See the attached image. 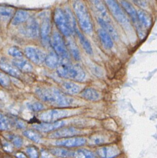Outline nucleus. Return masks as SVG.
Wrapping results in <instances>:
<instances>
[{
	"instance_id": "nucleus-10",
	"label": "nucleus",
	"mask_w": 157,
	"mask_h": 158,
	"mask_svg": "<svg viewBox=\"0 0 157 158\" xmlns=\"http://www.w3.org/2000/svg\"><path fill=\"white\" fill-rule=\"evenodd\" d=\"M51 31V23L49 17L45 16L43 18L41 27L40 28V34L42 43L48 46L50 43V35Z\"/></svg>"
},
{
	"instance_id": "nucleus-39",
	"label": "nucleus",
	"mask_w": 157,
	"mask_h": 158,
	"mask_svg": "<svg viewBox=\"0 0 157 158\" xmlns=\"http://www.w3.org/2000/svg\"><path fill=\"white\" fill-rule=\"evenodd\" d=\"M11 140L16 148H20L23 144V139L19 136H12L11 137Z\"/></svg>"
},
{
	"instance_id": "nucleus-35",
	"label": "nucleus",
	"mask_w": 157,
	"mask_h": 158,
	"mask_svg": "<svg viewBox=\"0 0 157 158\" xmlns=\"http://www.w3.org/2000/svg\"><path fill=\"white\" fill-rule=\"evenodd\" d=\"M27 106L29 110L34 112H38L44 109V106L43 104L37 101L27 103Z\"/></svg>"
},
{
	"instance_id": "nucleus-18",
	"label": "nucleus",
	"mask_w": 157,
	"mask_h": 158,
	"mask_svg": "<svg viewBox=\"0 0 157 158\" xmlns=\"http://www.w3.org/2000/svg\"><path fill=\"white\" fill-rule=\"evenodd\" d=\"M90 2L92 4L93 9L98 14L100 17L104 19V20L109 22V16L107 13V10L106 9V7L103 2L100 1H90Z\"/></svg>"
},
{
	"instance_id": "nucleus-5",
	"label": "nucleus",
	"mask_w": 157,
	"mask_h": 158,
	"mask_svg": "<svg viewBox=\"0 0 157 158\" xmlns=\"http://www.w3.org/2000/svg\"><path fill=\"white\" fill-rule=\"evenodd\" d=\"M77 110L69 109H50L41 112L38 115L40 120L43 122H54L58 120L68 117L77 114Z\"/></svg>"
},
{
	"instance_id": "nucleus-31",
	"label": "nucleus",
	"mask_w": 157,
	"mask_h": 158,
	"mask_svg": "<svg viewBox=\"0 0 157 158\" xmlns=\"http://www.w3.org/2000/svg\"><path fill=\"white\" fill-rule=\"evenodd\" d=\"M12 125L11 120L6 115L0 112V130H8L11 128Z\"/></svg>"
},
{
	"instance_id": "nucleus-9",
	"label": "nucleus",
	"mask_w": 157,
	"mask_h": 158,
	"mask_svg": "<svg viewBox=\"0 0 157 158\" xmlns=\"http://www.w3.org/2000/svg\"><path fill=\"white\" fill-rule=\"evenodd\" d=\"M27 57L35 64H41L45 61L46 54L40 49L34 46H27L24 49Z\"/></svg>"
},
{
	"instance_id": "nucleus-16",
	"label": "nucleus",
	"mask_w": 157,
	"mask_h": 158,
	"mask_svg": "<svg viewBox=\"0 0 157 158\" xmlns=\"http://www.w3.org/2000/svg\"><path fill=\"white\" fill-rule=\"evenodd\" d=\"M98 22L99 25L101 27V29H103L108 34H109L112 39L115 40H117L119 39V36L117 31L116 30L114 27L109 23V22L104 20L100 17H98Z\"/></svg>"
},
{
	"instance_id": "nucleus-20",
	"label": "nucleus",
	"mask_w": 157,
	"mask_h": 158,
	"mask_svg": "<svg viewBox=\"0 0 157 158\" xmlns=\"http://www.w3.org/2000/svg\"><path fill=\"white\" fill-rule=\"evenodd\" d=\"M44 62L48 67L51 69H57L61 64V59L54 51H51L48 54L46 55Z\"/></svg>"
},
{
	"instance_id": "nucleus-23",
	"label": "nucleus",
	"mask_w": 157,
	"mask_h": 158,
	"mask_svg": "<svg viewBox=\"0 0 157 158\" xmlns=\"http://www.w3.org/2000/svg\"><path fill=\"white\" fill-rule=\"evenodd\" d=\"M80 96L83 99L91 101H97L100 98V94L99 92L92 88H88L83 89L81 92Z\"/></svg>"
},
{
	"instance_id": "nucleus-25",
	"label": "nucleus",
	"mask_w": 157,
	"mask_h": 158,
	"mask_svg": "<svg viewBox=\"0 0 157 158\" xmlns=\"http://www.w3.org/2000/svg\"><path fill=\"white\" fill-rule=\"evenodd\" d=\"M29 19V14L24 10H18L14 14L12 20L14 25H17L26 22Z\"/></svg>"
},
{
	"instance_id": "nucleus-2",
	"label": "nucleus",
	"mask_w": 157,
	"mask_h": 158,
	"mask_svg": "<svg viewBox=\"0 0 157 158\" xmlns=\"http://www.w3.org/2000/svg\"><path fill=\"white\" fill-rule=\"evenodd\" d=\"M57 73L62 78L75 81L80 82L85 78V73L81 67L68 62H61L57 68Z\"/></svg>"
},
{
	"instance_id": "nucleus-8",
	"label": "nucleus",
	"mask_w": 157,
	"mask_h": 158,
	"mask_svg": "<svg viewBox=\"0 0 157 158\" xmlns=\"http://www.w3.org/2000/svg\"><path fill=\"white\" fill-rule=\"evenodd\" d=\"M21 33L28 38H36L40 35V27L38 22L34 18H30L26 23L21 28Z\"/></svg>"
},
{
	"instance_id": "nucleus-29",
	"label": "nucleus",
	"mask_w": 157,
	"mask_h": 158,
	"mask_svg": "<svg viewBox=\"0 0 157 158\" xmlns=\"http://www.w3.org/2000/svg\"><path fill=\"white\" fill-rule=\"evenodd\" d=\"M73 158H97L96 155L91 151L86 149H80L74 152Z\"/></svg>"
},
{
	"instance_id": "nucleus-17",
	"label": "nucleus",
	"mask_w": 157,
	"mask_h": 158,
	"mask_svg": "<svg viewBox=\"0 0 157 158\" xmlns=\"http://www.w3.org/2000/svg\"><path fill=\"white\" fill-rule=\"evenodd\" d=\"M12 64L19 71L30 72L33 70L32 64L27 60L23 58L14 59L12 61Z\"/></svg>"
},
{
	"instance_id": "nucleus-7",
	"label": "nucleus",
	"mask_w": 157,
	"mask_h": 158,
	"mask_svg": "<svg viewBox=\"0 0 157 158\" xmlns=\"http://www.w3.org/2000/svg\"><path fill=\"white\" fill-rule=\"evenodd\" d=\"M54 21L60 32L66 37H69L72 33L68 25L64 10L57 7L54 12Z\"/></svg>"
},
{
	"instance_id": "nucleus-1",
	"label": "nucleus",
	"mask_w": 157,
	"mask_h": 158,
	"mask_svg": "<svg viewBox=\"0 0 157 158\" xmlns=\"http://www.w3.org/2000/svg\"><path fill=\"white\" fill-rule=\"evenodd\" d=\"M35 94L43 101L59 107H68L75 102L74 98L54 87H38L35 89Z\"/></svg>"
},
{
	"instance_id": "nucleus-14",
	"label": "nucleus",
	"mask_w": 157,
	"mask_h": 158,
	"mask_svg": "<svg viewBox=\"0 0 157 158\" xmlns=\"http://www.w3.org/2000/svg\"><path fill=\"white\" fill-rule=\"evenodd\" d=\"M66 124L64 120H58L54 122H43L33 125L35 129L41 132H49L62 128Z\"/></svg>"
},
{
	"instance_id": "nucleus-21",
	"label": "nucleus",
	"mask_w": 157,
	"mask_h": 158,
	"mask_svg": "<svg viewBox=\"0 0 157 158\" xmlns=\"http://www.w3.org/2000/svg\"><path fill=\"white\" fill-rule=\"evenodd\" d=\"M137 15L138 23L145 28H149L151 25V19L150 15L143 10L139 9L137 11Z\"/></svg>"
},
{
	"instance_id": "nucleus-28",
	"label": "nucleus",
	"mask_w": 157,
	"mask_h": 158,
	"mask_svg": "<svg viewBox=\"0 0 157 158\" xmlns=\"http://www.w3.org/2000/svg\"><path fill=\"white\" fill-rule=\"evenodd\" d=\"M66 17V20L68 23V25L69 27V28L72 32V33H75V31L78 29L77 27V25H76V21H75V19L73 15V14L72 13L69 7H66L65 9L64 10Z\"/></svg>"
},
{
	"instance_id": "nucleus-24",
	"label": "nucleus",
	"mask_w": 157,
	"mask_h": 158,
	"mask_svg": "<svg viewBox=\"0 0 157 158\" xmlns=\"http://www.w3.org/2000/svg\"><path fill=\"white\" fill-rule=\"evenodd\" d=\"M98 35L100 39V41L105 48L111 49L113 47L114 43L112 38L103 29H98Z\"/></svg>"
},
{
	"instance_id": "nucleus-42",
	"label": "nucleus",
	"mask_w": 157,
	"mask_h": 158,
	"mask_svg": "<svg viewBox=\"0 0 157 158\" xmlns=\"http://www.w3.org/2000/svg\"><path fill=\"white\" fill-rule=\"evenodd\" d=\"M135 4H137L138 6L142 7H145L147 6V2L146 1H134Z\"/></svg>"
},
{
	"instance_id": "nucleus-44",
	"label": "nucleus",
	"mask_w": 157,
	"mask_h": 158,
	"mask_svg": "<svg viewBox=\"0 0 157 158\" xmlns=\"http://www.w3.org/2000/svg\"><path fill=\"white\" fill-rule=\"evenodd\" d=\"M15 123H15L16 125H17L19 128H23V127H25L24 123H23L22 121H20V120H17Z\"/></svg>"
},
{
	"instance_id": "nucleus-40",
	"label": "nucleus",
	"mask_w": 157,
	"mask_h": 158,
	"mask_svg": "<svg viewBox=\"0 0 157 158\" xmlns=\"http://www.w3.org/2000/svg\"><path fill=\"white\" fill-rule=\"evenodd\" d=\"M41 158H53V157L49 151L42 149L41 151Z\"/></svg>"
},
{
	"instance_id": "nucleus-11",
	"label": "nucleus",
	"mask_w": 157,
	"mask_h": 158,
	"mask_svg": "<svg viewBox=\"0 0 157 158\" xmlns=\"http://www.w3.org/2000/svg\"><path fill=\"white\" fill-rule=\"evenodd\" d=\"M96 152L101 158H116L121 154V151L116 145L101 146L98 148Z\"/></svg>"
},
{
	"instance_id": "nucleus-13",
	"label": "nucleus",
	"mask_w": 157,
	"mask_h": 158,
	"mask_svg": "<svg viewBox=\"0 0 157 158\" xmlns=\"http://www.w3.org/2000/svg\"><path fill=\"white\" fill-rule=\"evenodd\" d=\"M81 131L74 127H67L57 130L49 135L51 138H70L75 135L80 134Z\"/></svg>"
},
{
	"instance_id": "nucleus-33",
	"label": "nucleus",
	"mask_w": 157,
	"mask_h": 158,
	"mask_svg": "<svg viewBox=\"0 0 157 158\" xmlns=\"http://www.w3.org/2000/svg\"><path fill=\"white\" fill-rule=\"evenodd\" d=\"M106 138L102 135H95L90 137L88 142L91 145H99L106 142Z\"/></svg>"
},
{
	"instance_id": "nucleus-22",
	"label": "nucleus",
	"mask_w": 157,
	"mask_h": 158,
	"mask_svg": "<svg viewBox=\"0 0 157 158\" xmlns=\"http://www.w3.org/2000/svg\"><path fill=\"white\" fill-rule=\"evenodd\" d=\"M119 2L121 4V6H122V7L124 9V10L126 11V12L130 17L133 22L136 25H138L139 23H138V19H137V11L135 10V9L134 8V7L128 1H119Z\"/></svg>"
},
{
	"instance_id": "nucleus-45",
	"label": "nucleus",
	"mask_w": 157,
	"mask_h": 158,
	"mask_svg": "<svg viewBox=\"0 0 157 158\" xmlns=\"http://www.w3.org/2000/svg\"><path fill=\"white\" fill-rule=\"evenodd\" d=\"M4 106V104H3V102H2V100L0 99V107H2Z\"/></svg>"
},
{
	"instance_id": "nucleus-12",
	"label": "nucleus",
	"mask_w": 157,
	"mask_h": 158,
	"mask_svg": "<svg viewBox=\"0 0 157 158\" xmlns=\"http://www.w3.org/2000/svg\"><path fill=\"white\" fill-rule=\"evenodd\" d=\"M87 140L83 137H70L65 139L57 140L54 142V144L59 146H64L66 148H74L81 146L85 144Z\"/></svg>"
},
{
	"instance_id": "nucleus-6",
	"label": "nucleus",
	"mask_w": 157,
	"mask_h": 158,
	"mask_svg": "<svg viewBox=\"0 0 157 158\" xmlns=\"http://www.w3.org/2000/svg\"><path fill=\"white\" fill-rule=\"evenodd\" d=\"M104 2L114 18L122 25L128 27L129 25V20L117 2L112 0L105 1Z\"/></svg>"
},
{
	"instance_id": "nucleus-36",
	"label": "nucleus",
	"mask_w": 157,
	"mask_h": 158,
	"mask_svg": "<svg viewBox=\"0 0 157 158\" xmlns=\"http://www.w3.org/2000/svg\"><path fill=\"white\" fill-rule=\"evenodd\" d=\"M26 153L29 158H38L40 156L38 149L33 146H28L26 148Z\"/></svg>"
},
{
	"instance_id": "nucleus-34",
	"label": "nucleus",
	"mask_w": 157,
	"mask_h": 158,
	"mask_svg": "<svg viewBox=\"0 0 157 158\" xmlns=\"http://www.w3.org/2000/svg\"><path fill=\"white\" fill-rule=\"evenodd\" d=\"M14 14V9L10 7L1 6L0 7V18L7 19L10 18Z\"/></svg>"
},
{
	"instance_id": "nucleus-32",
	"label": "nucleus",
	"mask_w": 157,
	"mask_h": 158,
	"mask_svg": "<svg viewBox=\"0 0 157 158\" xmlns=\"http://www.w3.org/2000/svg\"><path fill=\"white\" fill-rule=\"evenodd\" d=\"M23 135L25 136L27 138L30 139V140L39 143L41 142V135L38 133L36 131L32 130H27L23 131Z\"/></svg>"
},
{
	"instance_id": "nucleus-43",
	"label": "nucleus",
	"mask_w": 157,
	"mask_h": 158,
	"mask_svg": "<svg viewBox=\"0 0 157 158\" xmlns=\"http://www.w3.org/2000/svg\"><path fill=\"white\" fill-rule=\"evenodd\" d=\"M15 156L17 158H27L25 155L23 153H22V152H17L15 154Z\"/></svg>"
},
{
	"instance_id": "nucleus-3",
	"label": "nucleus",
	"mask_w": 157,
	"mask_h": 158,
	"mask_svg": "<svg viewBox=\"0 0 157 158\" xmlns=\"http://www.w3.org/2000/svg\"><path fill=\"white\" fill-rule=\"evenodd\" d=\"M72 6L80 28L86 33H90L93 30V24L85 4L83 1H75Z\"/></svg>"
},
{
	"instance_id": "nucleus-30",
	"label": "nucleus",
	"mask_w": 157,
	"mask_h": 158,
	"mask_svg": "<svg viewBox=\"0 0 157 158\" xmlns=\"http://www.w3.org/2000/svg\"><path fill=\"white\" fill-rule=\"evenodd\" d=\"M67 45L68 46L69 51H70L72 57L76 60H79L80 59V51H79L77 45L75 44V42L74 41H72V40H69L68 41H67Z\"/></svg>"
},
{
	"instance_id": "nucleus-27",
	"label": "nucleus",
	"mask_w": 157,
	"mask_h": 158,
	"mask_svg": "<svg viewBox=\"0 0 157 158\" xmlns=\"http://www.w3.org/2000/svg\"><path fill=\"white\" fill-rule=\"evenodd\" d=\"M75 33L77 35L78 39L80 41L82 48L85 50V51L89 55H92L93 54V49H92L91 45L90 43L89 42V41L85 38V36L82 33H81L80 32V31L78 29L75 31Z\"/></svg>"
},
{
	"instance_id": "nucleus-26",
	"label": "nucleus",
	"mask_w": 157,
	"mask_h": 158,
	"mask_svg": "<svg viewBox=\"0 0 157 158\" xmlns=\"http://www.w3.org/2000/svg\"><path fill=\"white\" fill-rule=\"evenodd\" d=\"M49 152L52 155L61 158L70 157L74 153L72 151L63 148H52L49 149Z\"/></svg>"
},
{
	"instance_id": "nucleus-38",
	"label": "nucleus",
	"mask_w": 157,
	"mask_h": 158,
	"mask_svg": "<svg viewBox=\"0 0 157 158\" xmlns=\"http://www.w3.org/2000/svg\"><path fill=\"white\" fill-rule=\"evenodd\" d=\"M10 84V79L7 75L0 72V85L3 86H7Z\"/></svg>"
},
{
	"instance_id": "nucleus-37",
	"label": "nucleus",
	"mask_w": 157,
	"mask_h": 158,
	"mask_svg": "<svg viewBox=\"0 0 157 158\" xmlns=\"http://www.w3.org/2000/svg\"><path fill=\"white\" fill-rule=\"evenodd\" d=\"M7 52L11 56L15 57V59L22 58L23 56V53L22 52V51L20 50L19 48L16 46H12L9 48Z\"/></svg>"
},
{
	"instance_id": "nucleus-15",
	"label": "nucleus",
	"mask_w": 157,
	"mask_h": 158,
	"mask_svg": "<svg viewBox=\"0 0 157 158\" xmlns=\"http://www.w3.org/2000/svg\"><path fill=\"white\" fill-rule=\"evenodd\" d=\"M0 68L7 74L16 78L20 76V72L12 64H10L6 58L2 57L0 60Z\"/></svg>"
},
{
	"instance_id": "nucleus-41",
	"label": "nucleus",
	"mask_w": 157,
	"mask_h": 158,
	"mask_svg": "<svg viewBox=\"0 0 157 158\" xmlns=\"http://www.w3.org/2000/svg\"><path fill=\"white\" fill-rule=\"evenodd\" d=\"M3 147H4V149L6 150L7 152H12V149H13L12 146L10 143H9L7 142H6V143H5L4 144Z\"/></svg>"
},
{
	"instance_id": "nucleus-19",
	"label": "nucleus",
	"mask_w": 157,
	"mask_h": 158,
	"mask_svg": "<svg viewBox=\"0 0 157 158\" xmlns=\"http://www.w3.org/2000/svg\"><path fill=\"white\" fill-rule=\"evenodd\" d=\"M61 86L64 93L69 94H76L80 91V86L73 81H64Z\"/></svg>"
},
{
	"instance_id": "nucleus-4",
	"label": "nucleus",
	"mask_w": 157,
	"mask_h": 158,
	"mask_svg": "<svg viewBox=\"0 0 157 158\" xmlns=\"http://www.w3.org/2000/svg\"><path fill=\"white\" fill-rule=\"evenodd\" d=\"M50 43L54 52L61 59V62H68L69 52L62 36L57 31H54L50 38Z\"/></svg>"
}]
</instances>
